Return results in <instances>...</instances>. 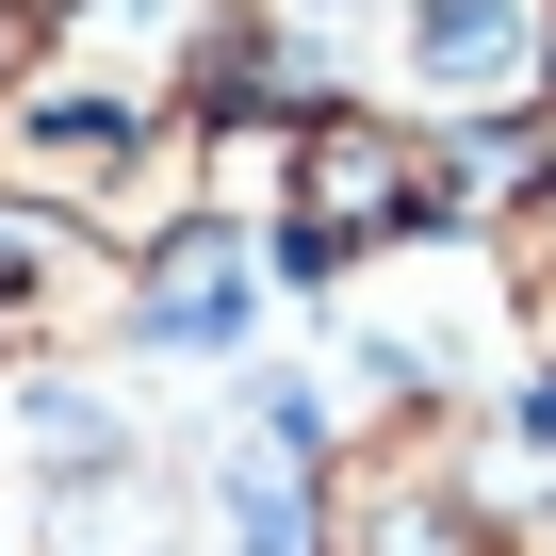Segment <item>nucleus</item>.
<instances>
[{
  "label": "nucleus",
  "instance_id": "20e7f679",
  "mask_svg": "<svg viewBox=\"0 0 556 556\" xmlns=\"http://www.w3.org/2000/svg\"><path fill=\"white\" fill-rule=\"evenodd\" d=\"M180 540V475L148 442H99V458H50L34 491V556H164Z\"/></svg>",
  "mask_w": 556,
  "mask_h": 556
},
{
  "label": "nucleus",
  "instance_id": "f03ea898",
  "mask_svg": "<svg viewBox=\"0 0 556 556\" xmlns=\"http://www.w3.org/2000/svg\"><path fill=\"white\" fill-rule=\"evenodd\" d=\"M328 556H475V491L442 426H377L328 458Z\"/></svg>",
  "mask_w": 556,
  "mask_h": 556
},
{
  "label": "nucleus",
  "instance_id": "1a4fd4ad",
  "mask_svg": "<svg viewBox=\"0 0 556 556\" xmlns=\"http://www.w3.org/2000/svg\"><path fill=\"white\" fill-rule=\"evenodd\" d=\"M0 66H17V17H0Z\"/></svg>",
  "mask_w": 556,
  "mask_h": 556
},
{
  "label": "nucleus",
  "instance_id": "f257e3e1",
  "mask_svg": "<svg viewBox=\"0 0 556 556\" xmlns=\"http://www.w3.org/2000/svg\"><path fill=\"white\" fill-rule=\"evenodd\" d=\"M426 213H458V164L426 131H393V115H312L295 148H278V245H295L312 278L409 245Z\"/></svg>",
  "mask_w": 556,
  "mask_h": 556
},
{
  "label": "nucleus",
  "instance_id": "7ed1b4c3",
  "mask_svg": "<svg viewBox=\"0 0 556 556\" xmlns=\"http://www.w3.org/2000/svg\"><path fill=\"white\" fill-rule=\"evenodd\" d=\"M409 83L442 115H540V83H556V0H409Z\"/></svg>",
  "mask_w": 556,
  "mask_h": 556
},
{
  "label": "nucleus",
  "instance_id": "423d86ee",
  "mask_svg": "<svg viewBox=\"0 0 556 556\" xmlns=\"http://www.w3.org/2000/svg\"><path fill=\"white\" fill-rule=\"evenodd\" d=\"M229 328H245V262H229V245L164 262V295H148V344H229Z\"/></svg>",
  "mask_w": 556,
  "mask_h": 556
},
{
  "label": "nucleus",
  "instance_id": "6e6552de",
  "mask_svg": "<svg viewBox=\"0 0 556 556\" xmlns=\"http://www.w3.org/2000/svg\"><path fill=\"white\" fill-rule=\"evenodd\" d=\"M540 361H556V278H540Z\"/></svg>",
  "mask_w": 556,
  "mask_h": 556
},
{
  "label": "nucleus",
  "instance_id": "39448f33",
  "mask_svg": "<svg viewBox=\"0 0 556 556\" xmlns=\"http://www.w3.org/2000/svg\"><path fill=\"white\" fill-rule=\"evenodd\" d=\"M66 312H83V245L0 197V361H17V344H66Z\"/></svg>",
  "mask_w": 556,
  "mask_h": 556
},
{
  "label": "nucleus",
  "instance_id": "0eeeda50",
  "mask_svg": "<svg viewBox=\"0 0 556 556\" xmlns=\"http://www.w3.org/2000/svg\"><path fill=\"white\" fill-rule=\"evenodd\" d=\"M0 17H17V34H34V17H83V0H0Z\"/></svg>",
  "mask_w": 556,
  "mask_h": 556
}]
</instances>
